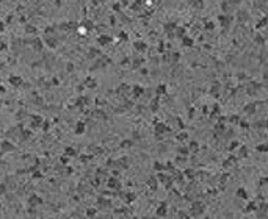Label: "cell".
Instances as JSON below:
<instances>
[{
  "label": "cell",
  "instance_id": "6da1fadb",
  "mask_svg": "<svg viewBox=\"0 0 268 219\" xmlns=\"http://www.w3.org/2000/svg\"><path fill=\"white\" fill-rule=\"evenodd\" d=\"M237 194H238V196H242V199H248V196H246V193H244V191H243V189H238V191H237Z\"/></svg>",
  "mask_w": 268,
  "mask_h": 219
},
{
  "label": "cell",
  "instance_id": "7a4b0ae2",
  "mask_svg": "<svg viewBox=\"0 0 268 219\" xmlns=\"http://www.w3.org/2000/svg\"><path fill=\"white\" fill-rule=\"evenodd\" d=\"M194 208H196L194 213H202V205H201V204H199V205H194Z\"/></svg>",
  "mask_w": 268,
  "mask_h": 219
},
{
  "label": "cell",
  "instance_id": "3957f363",
  "mask_svg": "<svg viewBox=\"0 0 268 219\" xmlns=\"http://www.w3.org/2000/svg\"><path fill=\"white\" fill-rule=\"evenodd\" d=\"M259 150H262V152H265V150H268V146H259Z\"/></svg>",
  "mask_w": 268,
  "mask_h": 219
},
{
  "label": "cell",
  "instance_id": "277c9868",
  "mask_svg": "<svg viewBox=\"0 0 268 219\" xmlns=\"http://www.w3.org/2000/svg\"><path fill=\"white\" fill-rule=\"evenodd\" d=\"M252 208H254V205L251 204V205H249V207H246V211H252Z\"/></svg>",
  "mask_w": 268,
  "mask_h": 219
},
{
  "label": "cell",
  "instance_id": "5b68a950",
  "mask_svg": "<svg viewBox=\"0 0 268 219\" xmlns=\"http://www.w3.org/2000/svg\"><path fill=\"white\" fill-rule=\"evenodd\" d=\"M3 189H5L3 186H0V193H3Z\"/></svg>",
  "mask_w": 268,
  "mask_h": 219
}]
</instances>
